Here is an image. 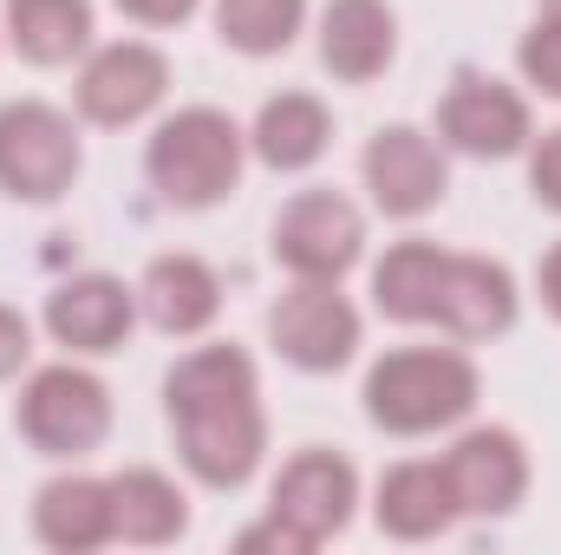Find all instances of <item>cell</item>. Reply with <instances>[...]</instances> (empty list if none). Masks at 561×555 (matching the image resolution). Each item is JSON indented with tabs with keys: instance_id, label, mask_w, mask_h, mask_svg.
I'll list each match as a JSON object with an SVG mask.
<instances>
[{
	"instance_id": "cell-1",
	"label": "cell",
	"mask_w": 561,
	"mask_h": 555,
	"mask_svg": "<svg viewBox=\"0 0 561 555\" xmlns=\"http://www.w3.org/2000/svg\"><path fill=\"white\" fill-rule=\"evenodd\" d=\"M163 418L176 438V464L203 490H242L268 457L262 373L242 347H190L163 373Z\"/></svg>"
},
{
	"instance_id": "cell-2",
	"label": "cell",
	"mask_w": 561,
	"mask_h": 555,
	"mask_svg": "<svg viewBox=\"0 0 561 555\" xmlns=\"http://www.w3.org/2000/svg\"><path fill=\"white\" fill-rule=\"evenodd\" d=\"M483 380L457 347H392L366 366L359 406L386 438H431L477 412Z\"/></svg>"
},
{
	"instance_id": "cell-3",
	"label": "cell",
	"mask_w": 561,
	"mask_h": 555,
	"mask_svg": "<svg viewBox=\"0 0 561 555\" xmlns=\"http://www.w3.org/2000/svg\"><path fill=\"white\" fill-rule=\"evenodd\" d=\"M249 163V132L222 112V105H183L170 118H157V132L144 144V177L157 190L163 209H216L236 196Z\"/></svg>"
},
{
	"instance_id": "cell-4",
	"label": "cell",
	"mask_w": 561,
	"mask_h": 555,
	"mask_svg": "<svg viewBox=\"0 0 561 555\" xmlns=\"http://www.w3.org/2000/svg\"><path fill=\"white\" fill-rule=\"evenodd\" d=\"M13 431L26 438V451L53 464H79L112 438V386L92 366H79L72 353L53 366H33L13 399Z\"/></svg>"
},
{
	"instance_id": "cell-5",
	"label": "cell",
	"mask_w": 561,
	"mask_h": 555,
	"mask_svg": "<svg viewBox=\"0 0 561 555\" xmlns=\"http://www.w3.org/2000/svg\"><path fill=\"white\" fill-rule=\"evenodd\" d=\"M85 170V144L72 112L46 99H7L0 105V196L13 203H59Z\"/></svg>"
},
{
	"instance_id": "cell-6",
	"label": "cell",
	"mask_w": 561,
	"mask_h": 555,
	"mask_svg": "<svg viewBox=\"0 0 561 555\" xmlns=\"http://www.w3.org/2000/svg\"><path fill=\"white\" fill-rule=\"evenodd\" d=\"M268 256L294 281H340L366 256V216L346 190H300L287 196L268 229Z\"/></svg>"
},
{
	"instance_id": "cell-7",
	"label": "cell",
	"mask_w": 561,
	"mask_h": 555,
	"mask_svg": "<svg viewBox=\"0 0 561 555\" xmlns=\"http://www.w3.org/2000/svg\"><path fill=\"white\" fill-rule=\"evenodd\" d=\"M536 138V118H529V99L483 72V66H457L444 99H437V144L457 150V157H477V163H503V157H523Z\"/></svg>"
},
{
	"instance_id": "cell-8",
	"label": "cell",
	"mask_w": 561,
	"mask_h": 555,
	"mask_svg": "<svg viewBox=\"0 0 561 555\" xmlns=\"http://www.w3.org/2000/svg\"><path fill=\"white\" fill-rule=\"evenodd\" d=\"M359 340H366V320L359 307L340 294V281H294L268 307V347L294 373H340L359 360Z\"/></svg>"
},
{
	"instance_id": "cell-9",
	"label": "cell",
	"mask_w": 561,
	"mask_h": 555,
	"mask_svg": "<svg viewBox=\"0 0 561 555\" xmlns=\"http://www.w3.org/2000/svg\"><path fill=\"white\" fill-rule=\"evenodd\" d=\"M170 99V59L150 39H105L72 79V112L99 132H131Z\"/></svg>"
},
{
	"instance_id": "cell-10",
	"label": "cell",
	"mask_w": 561,
	"mask_h": 555,
	"mask_svg": "<svg viewBox=\"0 0 561 555\" xmlns=\"http://www.w3.org/2000/svg\"><path fill=\"white\" fill-rule=\"evenodd\" d=\"M359 177L379 216L392 223H419L450 196V150L424 125H379L359 150Z\"/></svg>"
},
{
	"instance_id": "cell-11",
	"label": "cell",
	"mask_w": 561,
	"mask_h": 555,
	"mask_svg": "<svg viewBox=\"0 0 561 555\" xmlns=\"http://www.w3.org/2000/svg\"><path fill=\"white\" fill-rule=\"evenodd\" d=\"M268 517H280L294 536H307V550L346 536V523L359 517V471H353V457L346 451H327V444L294 451L275 471Z\"/></svg>"
},
{
	"instance_id": "cell-12",
	"label": "cell",
	"mask_w": 561,
	"mask_h": 555,
	"mask_svg": "<svg viewBox=\"0 0 561 555\" xmlns=\"http://www.w3.org/2000/svg\"><path fill=\"white\" fill-rule=\"evenodd\" d=\"M457 497V517H516L529 497V444L510 424H470L457 444L437 457Z\"/></svg>"
},
{
	"instance_id": "cell-13",
	"label": "cell",
	"mask_w": 561,
	"mask_h": 555,
	"mask_svg": "<svg viewBox=\"0 0 561 555\" xmlns=\"http://www.w3.org/2000/svg\"><path fill=\"white\" fill-rule=\"evenodd\" d=\"M46 333H53V347H66L72 360H105V353H118L125 340H131V327H138V281H118V275H72L59 281L53 294H46Z\"/></svg>"
},
{
	"instance_id": "cell-14",
	"label": "cell",
	"mask_w": 561,
	"mask_h": 555,
	"mask_svg": "<svg viewBox=\"0 0 561 555\" xmlns=\"http://www.w3.org/2000/svg\"><path fill=\"white\" fill-rule=\"evenodd\" d=\"M516 314H523V287H516V275L503 262H490V256H450L431 327H444L463 347H483V340H503L516 327Z\"/></svg>"
},
{
	"instance_id": "cell-15",
	"label": "cell",
	"mask_w": 561,
	"mask_h": 555,
	"mask_svg": "<svg viewBox=\"0 0 561 555\" xmlns=\"http://www.w3.org/2000/svg\"><path fill=\"white\" fill-rule=\"evenodd\" d=\"M138 314L163 333V340H196V333H209L216 314H222V275H216L203 256L170 249V256H157L138 275Z\"/></svg>"
},
{
	"instance_id": "cell-16",
	"label": "cell",
	"mask_w": 561,
	"mask_h": 555,
	"mask_svg": "<svg viewBox=\"0 0 561 555\" xmlns=\"http://www.w3.org/2000/svg\"><path fill=\"white\" fill-rule=\"evenodd\" d=\"M399 59V13L386 0H327L320 7V66L340 86H373Z\"/></svg>"
},
{
	"instance_id": "cell-17",
	"label": "cell",
	"mask_w": 561,
	"mask_h": 555,
	"mask_svg": "<svg viewBox=\"0 0 561 555\" xmlns=\"http://www.w3.org/2000/svg\"><path fill=\"white\" fill-rule=\"evenodd\" d=\"M373 523L379 536L392 543H437L444 530H457V497H450V477L437 457H405L379 477L373 490Z\"/></svg>"
},
{
	"instance_id": "cell-18",
	"label": "cell",
	"mask_w": 561,
	"mask_h": 555,
	"mask_svg": "<svg viewBox=\"0 0 561 555\" xmlns=\"http://www.w3.org/2000/svg\"><path fill=\"white\" fill-rule=\"evenodd\" d=\"M33 536L53 555H92L112 543V477L59 471L33 497Z\"/></svg>"
},
{
	"instance_id": "cell-19",
	"label": "cell",
	"mask_w": 561,
	"mask_h": 555,
	"mask_svg": "<svg viewBox=\"0 0 561 555\" xmlns=\"http://www.w3.org/2000/svg\"><path fill=\"white\" fill-rule=\"evenodd\" d=\"M327 150H333V112H327V99H313V92H275V99H262V112L249 125V157L255 163H268L275 177H300Z\"/></svg>"
},
{
	"instance_id": "cell-20",
	"label": "cell",
	"mask_w": 561,
	"mask_h": 555,
	"mask_svg": "<svg viewBox=\"0 0 561 555\" xmlns=\"http://www.w3.org/2000/svg\"><path fill=\"white\" fill-rule=\"evenodd\" d=\"M190 536V497L176 477L150 471V464H125L112 477V543L131 550H170Z\"/></svg>"
},
{
	"instance_id": "cell-21",
	"label": "cell",
	"mask_w": 561,
	"mask_h": 555,
	"mask_svg": "<svg viewBox=\"0 0 561 555\" xmlns=\"http://www.w3.org/2000/svg\"><path fill=\"white\" fill-rule=\"evenodd\" d=\"M0 33L26 66H72L92 53L99 13H92V0H7Z\"/></svg>"
},
{
	"instance_id": "cell-22",
	"label": "cell",
	"mask_w": 561,
	"mask_h": 555,
	"mask_svg": "<svg viewBox=\"0 0 561 555\" xmlns=\"http://www.w3.org/2000/svg\"><path fill=\"white\" fill-rule=\"evenodd\" d=\"M450 249L405 236L373 262V314H386L392 327H431L437 320V294H444Z\"/></svg>"
},
{
	"instance_id": "cell-23",
	"label": "cell",
	"mask_w": 561,
	"mask_h": 555,
	"mask_svg": "<svg viewBox=\"0 0 561 555\" xmlns=\"http://www.w3.org/2000/svg\"><path fill=\"white\" fill-rule=\"evenodd\" d=\"M216 39L242 59H280L300 26H307V0H216L209 7Z\"/></svg>"
},
{
	"instance_id": "cell-24",
	"label": "cell",
	"mask_w": 561,
	"mask_h": 555,
	"mask_svg": "<svg viewBox=\"0 0 561 555\" xmlns=\"http://www.w3.org/2000/svg\"><path fill=\"white\" fill-rule=\"evenodd\" d=\"M516 66H523V86H536L542 99H561V20L556 13H542V20L523 33Z\"/></svg>"
},
{
	"instance_id": "cell-25",
	"label": "cell",
	"mask_w": 561,
	"mask_h": 555,
	"mask_svg": "<svg viewBox=\"0 0 561 555\" xmlns=\"http://www.w3.org/2000/svg\"><path fill=\"white\" fill-rule=\"evenodd\" d=\"M529 196L549 209V216H561V125L556 132H542V138H529Z\"/></svg>"
},
{
	"instance_id": "cell-26",
	"label": "cell",
	"mask_w": 561,
	"mask_h": 555,
	"mask_svg": "<svg viewBox=\"0 0 561 555\" xmlns=\"http://www.w3.org/2000/svg\"><path fill=\"white\" fill-rule=\"evenodd\" d=\"M26 360H33V320L0 301V380H20Z\"/></svg>"
},
{
	"instance_id": "cell-27",
	"label": "cell",
	"mask_w": 561,
	"mask_h": 555,
	"mask_svg": "<svg viewBox=\"0 0 561 555\" xmlns=\"http://www.w3.org/2000/svg\"><path fill=\"white\" fill-rule=\"evenodd\" d=\"M236 550H242V555H313V550H307V536H294L280 517H262V523H249V530L236 536Z\"/></svg>"
},
{
	"instance_id": "cell-28",
	"label": "cell",
	"mask_w": 561,
	"mask_h": 555,
	"mask_svg": "<svg viewBox=\"0 0 561 555\" xmlns=\"http://www.w3.org/2000/svg\"><path fill=\"white\" fill-rule=\"evenodd\" d=\"M196 7H203V0H118V13H125L131 26H150V33H163V26H183Z\"/></svg>"
},
{
	"instance_id": "cell-29",
	"label": "cell",
	"mask_w": 561,
	"mask_h": 555,
	"mask_svg": "<svg viewBox=\"0 0 561 555\" xmlns=\"http://www.w3.org/2000/svg\"><path fill=\"white\" fill-rule=\"evenodd\" d=\"M536 294H542V314L561 327V242H549V256L536 262Z\"/></svg>"
},
{
	"instance_id": "cell-30",
	"label": "cell",
	"mask_w": 561,
	"mask_h": 555,
	"mask_svg": "<svg viewBox=\"0 0 561 555\" xmlns=\"http://www.w3.org/2000/svg\"><path fill=\"white\" fill-rule=\"evenodd\" d=\"M542 13H556V20H561V0H542Z\"/></svg>"
},
{
	"instance_id": "cell-31",
	"label": "cell",
	"mask_w": 561,
	"mask_h": 555,
	"mask_svg": "<svg viewBox=\"0 0 561 555\" xmlns=\"http://www.w3.org/2000/svg\"><path fill=\"white\" fill-rule=\"evenodd\" d=\"M0 46H7V33H0Z\"/></svg>"
}]
</instances>
